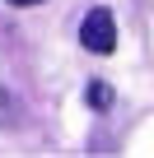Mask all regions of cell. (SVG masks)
Returning <instances> with one entry per match:
<instances>
[{
    "label": "cell",
    "mask_w": 154,
    "mask_h": 158,
    "mask_svg": "<svg viewBox=\"0 0 154 158\" xmlns=\"http://www.w3.org/2000/svg\"><path fill=\"white\" fill-rule=\"evenodd\" d=\"M10 5H37V0H10Z\"/></svg>",
    "instance_id": "4"
},
{
    "label": "cell",
    "mask_w": 154,
    "mask_h": 158,
    "mask_svg": "<svg viewBox=\"0 0 154 158\" xmlns=\"http://www.w3.org/2000/svg\"><path fill=\"white\" fill-rule=\"evenodd\" d=\"M84 102H89V107H112V89H108V84H89V89H84Z\"/></svg>",
    "instance_id": "2"
},
{
    "label": "cell",
    "mask_w": 154,
    "mask_h": 158,
    "mask_svg": "<svg viewBox=\"0 0 154 158\" xmlns=\"http://www.w3.org/2000/svg\"><path fill=\"white\" fill-rule=\"evenodd\" d=\"M80 42H84V51H94V56H108L112 47H117V19L98 5V10H89L84 14V23H80Z\"/></svg>",
    "instance_id": "1"
},
{
    "label": "cell",
    "mask_w": 154,
    "mask_h": 158,
    "mask_svg": "<svg viewBox=\"0 0 154 158\" xmlns=\"http://www.w3.org/2000/svg\"><path fill=\"white\" fill-rule=\"evenodd\" d=\"M10 112H14V102H10V93H5V89H0V126H10V121H14Z\"/></svg>",
    "instance_id": "3"
}]
</instances>
